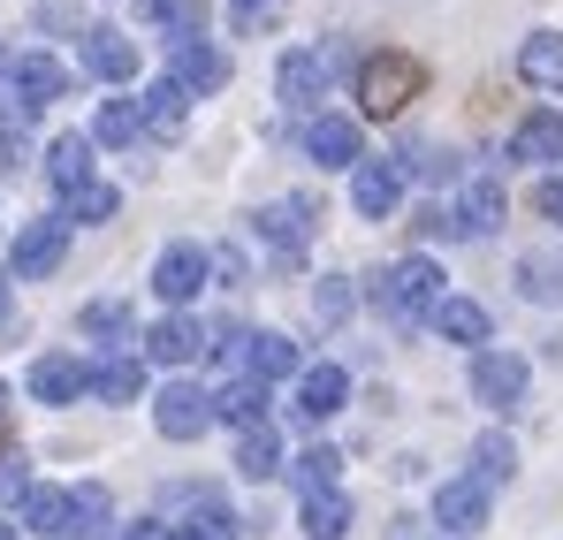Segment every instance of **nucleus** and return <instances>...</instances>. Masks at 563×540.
I'll return each instance as SVG.
<instances>
[{
    "label": "nucleus",
    "mask_w": 563,
    "mask_h": 540,
    "mask_svg": "<svg viewBox=\"0 0 563 540\" xmlns=\"http://www.w3.org/2000/svg\"><path fill=\"white\" fill-rule=\"evenodd\" d=\"M374 305L396 320V328H419V320H434V305H442V267L427 260V252H411V260H396L388 274H374Z\"/></svg>",
    "instance_id": "nucleus-1"
},
{
    "label": "nucleus",
    "mask_w": 563,
    "mask_h": 540,
    "mask_svg": "<svg viewBox=\"0 0 563 540\" xmlns=\"http://www.w3.org/2000/svg\"><path fill=\"white\" fill-rule=\"evenodd\" d=\"M419 91H427V69H419V54H404V46H380V54L358 62V99H366V114H404Z\"/></svg>",
    "instance_id": "nucleus-2"
},
{
    "label": "nucleus",
    "mask_w": 563,
    "mask_h": 540,
    "mask_svg": "<svg viewBox=\"0 0 563 540\" xmlns=\"http://www.w3.org/2000/svg\"><path fill=\"white\" fill-rule=\"evenodd\" d=\"M206 274H213V252L190 244V236H176V244H161V260H153V297H161L168 312H184L190 297L206 289Z\"/></svg>",
    "instance_id": "nucleus-3"
},
{
    "label": "nucleus",
    "mask_w": 563,
    "mask_h": 540,
    "mask_svg": "<svg viewBox=\"0 0 563 540\" xmlns=\"http://www.w3.org/2000/svg\"><path fill=\"white\" fill-rule=\"evenodd\" d=\"M69 213H38V221H23L15 229V252H8V274L15 282H38V274H54L62 267V252H69Z\"/></svg>",
    "instance_id": "nucleus-4"
},
{
    "label": "nucleus",
    "mask_w": 563,
    "mask_h": 540,
    "mask_svg": "<svg viewBox=\"0 0 563 540\" xmlns=\"http://www.w3.org/2000/svg\"><path fill=\"white\" fill-rule=\"evenodd\" d=\"M472 404H487L495 419H510L526 404V359L518 351H479L472 359Z\"/></svg>",
    "instance_id": "nucleus-5"
},
{
    "label": "nucleus",
    "mask_w": 563,
    "mask_h": 540,
    "mask_svg": "<svg viewBox=\"0 0 563 540\" xmlns=\"http://www.w3.org/2000/svg\"><path fill=\"white\" fill-rule=\"evenodd\" d=\"M213 419H221V411H213V396H206L198 381H168V388L153 396V427H161L168 442H198Z\"/></svg>",
    "instance_id": "nucleus-6"
},
{
    "label": "nucleus",
    "mask_w": 563,
    "mask_h": 540,
    "mask_svg": "<svg viewBox=\"0 0 563 540\" xmlns=\"http://www.w3.org/2000/svg\"><path fill=\"white\" fill-rule=\"evenodd\" d=\"M487 510H495V487H487V480H479V472H465V480H442V487H434V526H442V533H479V526H487Z\"/></svg>",
    "instance_id": "nucleus-7"
},
{
    "label": "nucleus",
    "mask_w": 563,
    "mask_h": 540,
    "mask_svg": "<svg viewBox=\"0 0 563 540\" xmlns=\"http://www.w3.org/2000/svg\"><path fill=\"white\" fill-rule=\"evenodd\" d=\"M275 91H282V107H297L312 122L320 114V91H328V54L320 46H289L282 69H275Z\"/></svg>",
    "instance_id": "nucleus-8"
},
{
    "label": "nucleus",
    "mask_w": 563,
    "mask_h": 540,
    "mask_svg": "<svg viewBox=\"0 0 563 540\" xmlns=\"http://www.w3.org/2000/svg\"><path fill=\"white\" fill-rule=\"evenodd\" d=\"M343 404H351V373H343V365H305V373H297V404H289V411H297L305 427L335 419Z\"/></svg>",
    "instance_id": "nucleus-9"
},
{
    "label": "nucleus",
    "mask_w": 563,
    "mask_h": 540,
    "mask_svg": "<svg viewBox=\"0 0 563 540\" xmlns=\"http://www.w3.org/2000/svg\"><path fill=\"white\" fill-rule=\"evenodd\" d=\"M351 206H358L366 221H388V213L404 206V161H358V168H351Z\"/></svg>",
    "instance_id": "nucleus-10"
},
{
    "label": "nucleus",
    "mask_w": 563,
    "mask_h": 540,
    "mask_svg": "<svg viewBox=\"0 0 563 540\" xmlns=\"http://www.w3.org/2000/svg\"><path fill=\"white\" fill-rule=\"evenodd\" d=\"M305 161H320V168H358L366 153H358V122L351 114H312L305 122Z\"/></svg>",
    "instance_id": "nucleus-11"
},
{
    "label": "nucleus",
    "mask_w": 563,
    "mask_h": 540,
    "mask_svg": "<svg viewBox=\"0 0 563 540\" xmlns=\"http://www.w3.org/2000/svg\"><path fill=\"white\" fill-rule=\"evenodd\" d=\"M77 54H85V69L107 77V85H130V77H137V46H130V31H114V23H92V31L77 38Z\"/></svg>",
    "instance_id": "nucleus-12"
},
{
    "label": "nucleus",
    "mask_w": 563,
    "mask_h": 540,
    "mask_svg": "<svg viewBox=\"0 0 563 540\" xmlns=\"http://www.w3.org/2000/svg\"><path fill=\"white\" fill-rule=\"evenodd\" d=\"M168 77L198 99V91H221L229 85V54L221 46H206V38H184V46H168Z\"/></svg>",
    "instance_id": "nucleus-13"
},
{
    "label": "nucleus",
    "mask_w": 563,
    "mask_h": 540,
    "mask_svg": "<svg viewBox=\"0 0 563 540\" xmlns=\"http://www.w3.org/2000/svg\"><path fill=\"white\" fill-rule=\"evenodd\" d=\"M31 396L62 411V404H77V396H92V365H77L69 351H46V359L31 365Z\"/></svg>",
    "instance_id": "nucleus-14"
},
{
    "label": "nucleus",
    "mask_w": 563,
    "mask_h": 540,
    "mask_svg": "<svg viewBox=\"0 0 563 540\" xmlns=\"http://www.w3.org/2000/svg\"><path fill=\"white\" fill-rule=\"evenodd\" d=\"M260 236L297 267V252H305V236H312V198H267V206H260Z\"/></svg>",
    "instance_id": "nucleus-15"
},
{
    "label": "nucleus",
    "mask_w": 563,
    "mask_h": 540,
    "mask_svg": "<svg viewBox=\"0 0 563 540\" xmlns=\"http://www.w3.org/2000/svg\"><path fill=\"white\" fill-rule=\"evenodd\" d=\"M206 351V328L190 320V312H161L153 328H145V359L153 365H190Z\"/></svg>",
    "instance_id": "nucleus-16"
},
{
    "label": "nucleus",
    "mask_w": 563,
    "mask_h": 540,
    "mask_svg": "<svg viewBox=\"0 0 563 540\" xmlns=\"http://www.w3.org/2000/svg\"><path fill=\"white\" fill-rule=\"evenodd\" d=\"M427 328H434L442 343H465L472 359H479V351H487V335H495V320H487V305H472V297H442Z\"/></svg>",
    "instance_id": "nucleus-17"
},
{
    "label": "nucleus",
    "mask_w": 563,
    "mask_h": 540,
    "mask_svg": "<svg viewBox=\"0 0 563 540\" xmlns=\"http://www.w3.org/2000/svg\"><path fill=\"white\" fill-rule=\"evenodd\" d=\"M92 153H99V145H92V137H77V130L46 145V176H54V190H62V198H69V190H85V183H99V161H92Z\"/></svg>",
    "instance_id": "nucleus-18"
},
{
    "label": "nucleus",
    "mask_w": 563,
    "mask_h": 540,
    "mask_svg": "<svg viewBox=\"0 0 563 540\" xmlns=\"http://www.w3.org/2000/svg\"><path fill=\"white\" fill-rule=\"evenodd\" d=\"M297 373H305L297 343H289V335H275V328H260V335H252V359H244V381L275 388V381H297Z\"/></svg>",
    "instance_id": "nucleus-19"
},
{
    "label": "nucleus",
    "mask_w": 563,
    "mask_h": 540,
    "mask_svg": "<svg viewBox=\"0 0 563 540\" xmlns=\"http://www.w3.org/2000/svg\"><path fill=\"white\" fill-rule=\"evenodd\" d=\"M92 396H99V404H137V396H145V359L107 351V359L92 365Z\"/></svg>",
    "instance_id": "nucleus-20"
},
{
    "label": "nucleus",
    "mask_w": 563,
    "mask_h": 540,
    "mask_svg": "<svg viewBox=\"0 0 563 540\" xmlns=\"http://www.w3.org/2000/svg\"><path fill=\"white\" fill-rule=\"evenodd\" d=\"M503 176H465L457 190V213H465V236H487V229H503Z\"/></svg>",
    "instance_id": "nucleus-21"
},
{
    "label": "nucleus",
    "mask_w": 563,
    "mask_h": 540,
    "mask_svg": "<svg viewBox=\"0 0 563 540\" xmlns=\"http://www.w3.org/2000/svg\"><path fill=\"white\" fill-rule=\"evenodd\" d=\"M8 69H15V91H23L31 107H54V99L69 91V69H62L54 54H15Z\"/></svg>",
    "instance_id": "nucleus-22"
},
{
    "label": "nucleus",
    "mask_w": 563,
    "mask_h": 540,
    "mask_svg": "<svg viewBox=\"0 0 563 540\" xmlns=\"http://www.w3.org/2000/svg\"><path fill=\"white\" fill-rule=\"evenodd\" d=\"M518 77L533 91H563V38L556 31H533V38L518 46Z\"/></svg>",
    "instance_id": "nucleus-23"
},
{
    "label": "nucleus",
    "mask_w": 563,
    "mask_h": 540,
    "mask_svg": "<svg viewBox=\"0 0 563 540\" xmlns=\"http://www.w3.org/2000/svg\"><path fill=\"white\" fill-rule=\"evenodd\" d=\"M510 161H563V114H526L518 130H510Z\"/></svg>",
    "instance_id": "nucleus-24"
},
{
    "label": "nucleus",
    "mask_w": 563,
    "mask_h": 540,
    "mask_svg": "<svg viewBox=\"0 0 563 540\" xmlns=\"http://www.w3.org/2000/svg\"><path fill=\"white\" fill-rule=\"evenodd\" d=\"M289 480H297V495H335V480H343V456L328 450V442H305V450L289 456Z\"/></svg>",
    "instance_id": "nucleus-25"
},
{
    "label": "nucleus",
    "mask_w": 563,
    "mask_h": 540,
    "mask_svg": "<svg viewBox=\"0 0 563 540\" xmlns=\"http://www.w3.org/2000/svg\"><path fill=\"white\" fill-rule=\"evenodd\" d=\"M137 23L168 31L176 46H184V38H206V8H198V0H137Z\"/></svg>",
    "instance_id": "nucleus-26"
},
{
    "label": "nucleus",
    "mask_w": 563,
    "mask_h": 540,
    "mask_svg": "<svg viewBox=\"0 0 563 540\" xmlns=\"http://www.w3.org/2000/svg\"><path fill=\"white\" fill-rule=\"evenodd\" d=\"M213 411H221L236 434H260V427H267V388H260V381H229V388L213 396Z\"/></svg>",
    "instance_id": "nucleus-27"
},
{
    "label": "nucleus",
    "mask_w": 563,
    "mask_h": 540,
    "mask_svg": "<svg viewBox=\"0 0 563 540\" xmlns=\"http://www.w3.org/2000/svg\"><path fill=\"white\" fill-rule=\"evenodd\" d=\"M176 533H184V540H236V533H244V518H236L221 495H190V518L176 526Z\"/></svg>",
    "instance_id": "nucleus-28"
},
{
    "label": "nucleus",
    "mask_w": 563,
    "mask_h": 540,
    "mask_svg": "<svg viewBox=\"0 0 563 540\" xmlns=\"http://www.w3.org/2000/svg\"><path fill=\"white\" fill-rule=\"evenodd\" d=\"M23 526L46 540H69L77 526V510H69V487H31V503H23Z\"/></svg>",
    "instance_id": "nucleus-29"
},
{
    "label": "nucleus",
    "mask_w": 563,
    "mask_h": 540,
    "mask_svg": "<svg viewBox=\"0 0 563 540\" xmlns=\"http://www.w3.org/2000/svg\"><path fill=\"white\" fill-rule=\"evenodd\" d=\"M145 137V99H107L92 114V145H137Z\"/></svg>",
    "instance_id": "nucleus-30"
},
{
    "label": "nucleus",
    "mask_w": 563,
    "mask_h": 540,
    "mask_svg": "<svg viewBox=\"0 0 563 540\" xmlns=\"http://www.w3.org/2000/svg\"><path fill=\"white\" fill-rule=\"evenodd\" d=\"M184 114H190V91L176 85V77L145 85V130H153V137H176V130H184Z\"/></svg>",
    "instance_id": "nucleus-31"
},
{
    "label": "nucleus",
    "mask_w": 563,
    "mask_h": 540,
    "mask_svg": "<svg viewBox=\"0 0 563 540\" xmlns=\"http://www.w3.org/2000/svg\"><path fill=\"white\" fill-rule=\"evenodd\" d=\"M236 472H244V480H282V472H289V464H282V434H275V427L236 434Z\"/></svg>",
    "instance_id": "nucleus-32"
},
{
    "label": "nucleus",
    "mask_w": 563,
    "mask_h": 540,
    "mask_svg": "<svg viewBox=\"0 0 563 540\" xmlns=\"http://www.w3.org/2000/svg\"><path fill=\"white\" fill-rule=\"evenodd\" d=\"M297 526H305V540H343L351 533V495L343 487L335 495H305V518Z\"/></svg>",
    "instance_id": "nucleus-33"
},
{
    "label": "nucleus",
    "mask_w": 563,
    "mask_h": 540,
    "mask_svg": "<svg viewBox=\"0 0 563 540\" xmlns=\"http://www.w3.org/2000/svg\"><path fill=\"white\" fill-rule=\"evenodd\" d=\"M85 335H99V343H137V320H130V305H114V297H99V305H85Z\"/></svg>",
    "instance_id": "nucleus-34"
},
{
    "label": "nucleus",
    "mask_w": 563,
    "mask_h": 540,
    "mask_svg": "<svg viewBox=\"0 0 563 540\" xmlns=\"http://www.w3.org/2000/svg\"><path fill=\"white\" fill-rule=\"evenodd\" d=\"M69 510H77L69 540H99L107 533V487H99V480H77V487H69Z\"/></svg>",
    "instance_id": "nucleus-35"
},
{
    "label": "nucleus",
    "mask_w": 563,
    "mask_h": 540,
    "mask_svg": "<svg viewBox=\"0 0 563 540\" xmlns=\"http://www.w3.org/2000/svg\"><path fill=\"white\" fill-rule=\"evenodd\" d=\"M114 206H122V190H114V183H85V190H69V198H62V213H69L77 229H85V221H114Z\"/></svg>",
    "instance_id": "nucleus-36"
},
{
    "label": "nucleus",
    "mask_w": 563,
    "mask_h": 540,
    "mask_svg": "<svg viewBox=\"0 0 563 540\" xmlns=\"http://www.w3.org/2000/svg\"><path fill=\"white\" fill-rule=\"evenodd\" d=\"M472 472L495 487V480H510L518 472V450H510V434H479V450H472Z\"/></svg>",
    "instance_id": "nucleus-37"
},
{
    "label": "nucleus",
    "mask_w": 563,
    "mask_h": 540,
    "mask_svg": "<svg viewBox=\"0 0 563 540\" xmlns=\"http://www.w3.org/2000/svg\"><path fill=\"white\" fill-rule=\"evenodd\" d=\"M411 229H419V236H427V244H434V236H442V244H457V236H465V213H457V206H450V198H427V206H419V221H411Z\"/></svg>",
    "instance_id": "nucleus-38"
},
{
    "label": "nucleus",
    "mask_w": 563,
    "mask_h": 540,
    "mask_svg": "<svg viewBox=\"0 0 563 540\" xmlns=\"http://www.w3.org/2000/svg\"><path fill=\"white\" fill-rule=\"evenodd\" d=\"M31 487H38V480H31V456L8 442V450H0V503H31Z\"/></svg>",
    "instance_id": "nucleus-39"
},
{
    "label": "nucleus",
    "mask_w": 563,
    "mask_h": 540,
    "mask_svg": "<svg viewBox=\"0 0 563 540\" xmlns=\"http://www.w3.org/2000/svg\"><path fill=\"white\" fill-rule=\"evenodd\" d=\"M518 274H526V297H541V305H556V297H563V267L549 260V252H533Z\"/></svg>",
    "instance_id": "nucleus-40"
},
{
    "label": "nucleus",
    "mask_w": 563,
    "mask_h": 540,
    "mask_svg": "<svg viewBox=\"0 0 563 540\" xmlns=\"http://www.w3.org/2000/svg\"><path fill=\"white\" fill-rule=\"evenodd\" d=\"M312 312H320V320H343V312H351V282H343V274H320V289H312Z\"/></svg>",
    "instance_id": "nucleus-41"
},
{
    "label": "nucleus",
    "mask_w": 563,
    "mask_h": 540,
    "mask_svg": "<svg viewBox=\"0 0 563 540\" xmlns=\"http://www.w3.org/2000/svg\"><path fill=\"white\" fill-rule=\"evenodd\" d=\"M213 274L236 289V282H244V252H236V244H221V252H213Z\"/></svg>",
    "instance_id": "nucleus-42"
},
{
    "label": "nucleus",
    "mask_w": 563,
    "mask_h": 540,
    "mask_svg": "<svg viewBox=\"0 0 563 540\" xmlns=\"http://www.w3.org/2000/svg\"><path fill=\"white\" fill-rule=\"evenodd\" d=\"M541 213H549V221H563V176L541 183Z\"/></svg>",
    "instance_id": "nucleus-43"
},
{
    "label": "nucleus",
    "mask_w": 563,
    "mask_h": 540,
    "mask_svg": "<svg viewBox=\"0 0 563 540\" xmlns=\"http://www.w3.org/2000/svg\"><path fill=\"white\" fill-rule=\"evenodd\" d=\"M122 540H184V533H176V526H161V518H145V526H130Z\"/></svg>",
    "instance_id": "nucleus-44"
},
{
    "label": "nucleus",
    "mask_w": 563,
    "mask_h": 540,
    "mask_svg": "<svg viewBox=\"0 0 563 540\" xmlns=\"http://www.w3.org/2000/svg\"><path fill=\"white\" fill-rule=\"evenodd\" d=\"M8 282H15V274H8V267H0V320H8Z\"/></svg>",
    "instance_id": "nucleus-45"
},
{
    "label": "nucleus",
    "mask_w": 563,
    "mask_h": 540,
    "mask_svg": "<svg viewBox=\"0 0 563 540\" xmlns=\"http://www.w3.org/2000/svg\"><path fill=\"white\" fill-rule=\"evenodd\" d=\"M0 540H23V526H8V518H0Z\"/></svg>",
    "instance_id": "nucleus-46"
},
{
    "label": "nucleus",
    "mask_w": 563,
    "mask_h": 540,
    "mask_svg": "<svg viewBox=\"0 0 563 540\" xmlns=\"http://www.w3.org/2000/svg\"><path fill=\"white\" fill-rule=\"evenodd\" d=\"M0 419H8V388H0Z\"/></svg>",
    "instance_id": "nucleus-47"
}]
</instances>
